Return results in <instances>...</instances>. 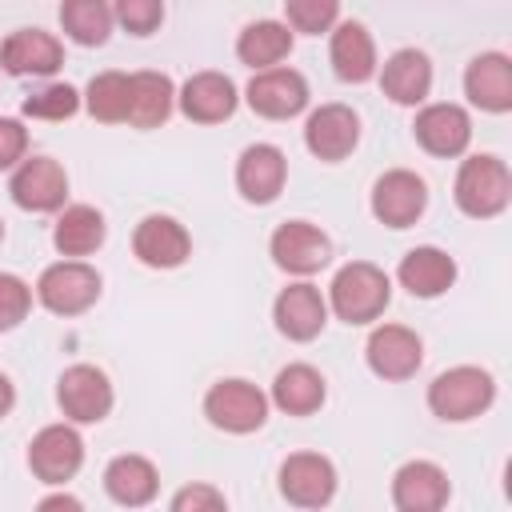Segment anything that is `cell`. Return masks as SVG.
I'll return each instance as SVG.
<instances>
[{"instance_id":"obj_41","label":"cell","mask_w":512,"mask_h":512,"mask_svg":"<svg viewBox=\"0 0 512 512\" xmlns=\"http://www.w3.org/2000/svg\"><path fill=\"white\" fill-rule=\"evenodd\" d=\"M0 236H4V224H0Z\"/></svg>"},{"instance_id":"obj_5","label":"cell","mask_w":512,"mask_h":512,"mask_svg":"<svg viewBox=\"0 0 512 512\" xmlns=\"http://www.w3.org/2000/svg\"><path fill=\"white\" fill-rule=\"evenodd\" d=\"M204 416L224 432H256L268 416V400L248 380H220L204 396Z\"/></svg>"},{"instance_id":"obj_30","label":"cell","mask_w":512,"mask_h":512,"mask_svg":"<svg viewBox=\"0 0 512 512\" xmlns=\"http://www.w3.org/2000/svg\"><path fill=\"white\" fill-rule=\"evenodd\" d=\"M52 240H56V248L64 256H88V252H96L104 244V216L96 208H88V204H72V208L60 212Z\"/></svg>"},{"instance_id":"obj_11","label":"cell","mask_w":512,"mask_h":512,"mask_svg":"<svg viewBox=\"0 0 512 512\" xmlns=\"http://www.w3.org/2000/svg\"><path fill=\"white\" fill-rule=\"evenodd\" d=\"M364 356H368V368L376 376H384V380H408L420 368V360H424V344H420V336L412 328L384 324V328H376L368 336Z\"/></svg>"},{"instance_id":"obj_3","label":"cell","mask_w":512,"mask_h":512,"mask_svg":"<svg viewBox=\"0 0 512 512\" xmlns=\"http://www.w3.org/2000/svg\"><path fill=\"white\" fill-rule=\"evenodd\" d=\"M512 200V176L504 168L500 156H468L456 172V204L476 216L488 220L496 212H504Z\"/></svg>"},{"instance_id":"obj_29","label":"cell","mask_w":512,"mask_h":512,"mask_svg":"<svg viewBox=\"0 0 512 512\" xmlns=\"http://www.w3.org/2000/svg\"><path fill=\"white\" fill-rule=\"evenodd\" d=\"M288 52H292V32H288V24H280V20H256V24H248V28L240 32V40H236V56H240L244 64H252L256 72H260V68H276Z\"/></svg>"},{"instance_id":"obj_20","label":"cell","mask_w":512,"mask_h":512,"mask_svg":"<svg viewBox=\"0 0 512 512\" xmlns=\"http://www.w3.org/2000/svg\"><path fill=\"white\" fill-rule=\"evenodd\" d=\"M416 140L432 156H460L472 140V120L460 104H428L416 116Z\"/></svg>"},{"instance_id":"obj_13","label":"cell","mask_w":512,"mask_h":512,"mask_svg":"<svg viewBox=\"0 0 512 512\" xmlns=\"http://www.w3.org/2000/svg\"><path fill=\"white\" fill-rule=\"evenodd\" d=\"M360 140V120L348 104H324L304 124V144L320 160H344Z\"/></svg>"},{"instance_id":"obj_17","label":"cell","mask_w":512,"mask_h":512,"mask_svg":"<svg viewBox=\"0 0 512 512\" xmlns=\"http://www.w3.org/2000/svg\"><path fill=\"white\" fill-rule=\"evenodd\" d=\"M132 248L148 268H176L188 260L192 240L184 224H176L172 216H144L132 232Z\"/></svg>"},{"instance_id":"obj_39","label":"cell","mask_w":512,"mask_h":512,"mask_svg":"<svg viewBox=\"0 0 512 512\" xmlns=\"http://www.w3.org/2000/svg\"><path fill=\"white\" fill-rule=\"evenodd\" d=\"M48 508H68V512H76L80 500H76V496H48V500H40V512H48Z\"/></svg>"},{"instance_id":"obj_22","label":"cell","mask_w":512,"mask_h":512,"mask_svg":"<svg viewBox=\"0 0 512 512\" xmlns=\"http://www.w3.org/2000/svg\"><path fill=\"white\" fill-rule=\"evenodd\" d=\"M464 92L484 112H508L512 108V64L504 52H484L464 72Z\"/></svg>"},{"instance_id":"obj_15","label":"cell","mask_w":512,"mask_h":512,"mask_svg":"<svg viewBox=\"0 0 512 512\" xmlns=\"http://www.w3.org/2000/svg\"><path fill=\"white\" fill-rule=\"evenodd\" d=\"M284 176H288V164H284V152L276 144H248L240 152L236 188H240L244 200H252V204L276 200L280 188H284Z\"/></svg>"},{"instance_id":"obj_19","label":"cell","mask_w":512,"mask_h":512,"mask_svg":"<svg viewBox=\"0 0 512 512\" xmlns=\"http://www.w3.org/2000/svg\"><path fill=\"white\" fill-rule=\"evenodd\" d=\"M180 108L196 124H220L236 112V84L224 72H196L180 88Z\"/></svg>"},{"instance_id":"obj_27","label":"cell","mask_w":512,"mask_h":512,"mask_svg":"<svg viewBox=\"0 0 512 512\" xmlns=\"http://www.w3.org/2000/svg\"><path fill=\"white\" fill-rule=\"evenodd\" d=\"M272 400L288 416H312L324 404V376L308 364H288V368L276 372Z\"/></svg>"},{"instance_id":"obj_31","label":"cell","mask_w":512,"mask_h":512,"mask_svg":"<svg viewBox=\"0 0 512 512\" xmlns=\"http://www.w3.org/2000/svg\"><path fill=\"white\" fill-rule=\"evenodd\" d=\"M60 24H64V32L76 44L92 48V44H104L108 40V32H112V8L104 0H64L60 4Z\"/></svg>"},{"instance_id":"obj_9","label":"cell","mask_w":512,"mask_h":512,"mask_svg":"<svg viewBox=\"0 0 512 512\" xmlns=\"http://www.w3.org/2000/svg\"><path fill=\"white\" fill-rule=\"evenodd\" d=\"M280 492L288 504L300 508H320L332 500L336 492V468L332 460L316 456V452H296L280 464Z\"/></svg>"},{"instance_id":"obj_38","label":"cell","mask_w":512,"mask_h":512,"mask_svg":"<svg viewBox=\"0 0 512 512\" xmlns=\"http://www.w3.org/2000/svg\"><path fill=\"white\" fill-rule=\"evenodd\" d=\"M28 148V132L20 120H8L0 116V168H12Z\"/></svg>"},{"instance_id":"obj_18","label":"cell","mask_w":512,"mask_h":512,"mask_svg":"<svg viewBox=\"0 0 512 512\" xmlns=\"http://www.w3.org/2000/svg\"><path fill=\"white\" fill-rule=\"evenodd\" d=\"M60 60H64L60 40L40 32V28H20L0 48V64L12 76H52L60 68Z\"/></svg>"},{"instance_id":"obj_8","label":"cell","mask_w":512,"mask_h":512,"mask_svg":"<svg viewBox=\"0 0 512 512\" xmlns=\"http://www.w3.org/2000/svg\"><path fill=\"white\" fill-rule=\"evenodd\" d=\"M424 204H428V188H424V180H420L416 172H408V168L384 172V176L376 180V188H372V212H376V220L388 224V228H408V224H416L420 212H424Z\"/></svg>"},{"instance_id":"obj_35","label":"cell","mask_w":512,"mask_h":512,"mask_svg":"<svg viewBox=\"0 0 512 512\" xmlns=\"http://www.w3.org/2000/svg\"><path fill=\"white\" fill-rule=\"evenodd\" d=\"M76 108H80V96H76V88H68V84H48L44 92H36V96L24 100V112H28V116H40V120H64V116H72Z\"/></svg>"},{"instance_id":"obj_23","label":"cell","mask_w":512,"mask_h":512,"mask_svg":"<svg viewBox=\"0 0 512 512\" xmlns=\"http://www.w3.org/2000/svg\"><path fill=\"white\" fill-rule=\"evenodd\" d=\"M172 80L164 72H132L128 76V112H124V124L132 128H156L168 120L172 112Z\"/></svg>"},{"instance_id":"obj_33","label":"cell","mask_w":512,"mask_h":512,"mask_svg":"<svg viewBox=\"0 0 512 512\" xmlns=\"http://www.w3.org/2000/svg\"><path fill=\"white\" fill-rule=\"evenodd\" d=\"M284 12H288V24L296 32H328L336 24V12H340V0H284Z\"/></svg>"},{"instance_id":"obj_16","label":"cell","mask_w":512,"mask_h":512,"mask_svg":"<svg viewBox=\"0 0 512 512\" xmlns=\"http://www.w3.org/2000/svg\"><path fill=\"white\" fill-rule=\"evenodd\" d=\"M448 476L432 460H408L392 476V500L400 512H436L448 504Z\"/></svg>"},{"instance_id":"obj_14","label":"cell","mask_w":512,"mask_h":512,"mask_svg":"<svg viewBox=\"0 0 512 512\" xmlns=\"http://www.w3.org/2000/svg\"><path fill=\"white\" fill-rule=\"evenodd\" d=\"M8 192H12V200H16L20 208H28V212H52V208H60L64 196H68V176H64V168H60L56 160L32 156V160H24V164L16 168Z\"/></svg>"},{"instance_id":"obj_1","label":"cell","mask_w":512,"mask_h":512,"mask_svg":"<svg viewBox=\"0 0 512 512\" xmlns=\"http://www.w3.org/2000/svg\"><path fill=\"white\" fill-rule=\"evenodd\" d=\"M392 284L388 276L368 264V260H352L332 276V312L348 324H368L388 308Z\"/></svg>"},{"instance_id":"obj_28","label":"cell","mask_w":512,"mask_h":512,"mask_svg":"<svg viewBox=\"0 0 512 512\" xmlns=\"http://www.w3.org/2000/svg\"><path fill=\"white\" fill-rule=\"evenodd\" d=\"M332 68L348 84H360L376 72V48H372V36L364 32V24L348 20L332 32Z\"/></svg>"},{"instance_id":"obj_25","label":"cell","mask_w":512,"mask_h":512,"mask_svg":"<svg viewBox=\"0 0 512 512\" xmlns=\"http://www.w3.org/2000/svg\"><path fill=\"white\" fill-rule=\"evenodd\" d=\"M452 280H456V264H452V256L448 252H440V248H412L404 260H400V284L412 292V296H440V292H448L452 288Z\"/></svg>"},{"instance_id":"obj_40","label":"cell","mask_w":512,"mask_h":512,"mask_svg":"<svg viewBox=\"0 0 512 512\" xmlns=\"http://www.w3.org/2000/svg\"><path fill=\"white\" fill-rule=\"evenodd\" d=\"M12 400H16V392H12V380H8L4 372H0V416H4L8 408H12Z\"/></svg>"},{"instance_id":"obj_12","label":"cell","mask_w":512,"mask_h":512,"mask_svg":"<svg viewBox=\"0 0 512 512\" xmlns=\"http://www.w3.org/2000/svg\"><path fill=\"white\" fill-rule=\"evenodd\" d=\"M248 104L268 120H288L308 104V84L292 68H260L248 80Z\"/></svg>"},{"instance_id":"obj_26","label":"cell","mask_w":512,"mask_h":512,"mask_svg":"<svg viewBox=\"0 0 512 512\" xmlns=\"http://www.w3.org/2000/svg\"><path fill=\"white\" fill-rule=\"evenodd\" d=\"M156 468L144 460V456H116L108 468H104V488H108V496L116 500V504H124V508H140V504H148L152 496H156Z\"/></svg>"},{"instance_id":"obj_32","label":"cell","mask_w":512,"mask_h":512,"mask_svg":"<svg viewBox=\"0 0 512 512\" xmlns=\"http://www.w3.org/2000/svg\"><path fill=\"white\" fill-rule=\"evenodd\" d=\"M88 112L100 124H124L128 112V76L124 72H100L88 80Z\"/></svg>"},{"instance_id":"obj_7","label":"cell","mask_w":512,"mask_h":512,"mask_svg":"<svg viewBox=\"0 0 512 512\" xmlns=\"http://www.w3.org/2000/svg\"><path fill=\"white\" fill-rule=\"evenodd\" d=\"M56 400L64 408L68 420L76 424H96L112 412V384L100 368L92 364H72L64 376H60V388H56Z\"/></svg>"},{"instance_id":"obj_36","label":"cell","mask_w":512,"mask_h":512,"mask_svg":"<svg viewBox=\"0 0 512 512\" xmlns=\"http://www.w3.org/2000/svg\"><path fill=\"white\" fill-rule=\"evenodd\" d=\"M28 304H32L28 284L20 276H12V272H0V332L16 328L28 316Z\"/></svg>"},{"instance_id":"obj_21","label":"cell","mask_w":512,"mask_h":512,"mask_svg":"<svg viewBox=\"0 0 512 512\" xmlns=\"http://www.w3.org/2000/svg\"><path fill=\"white\" fill-rule=\"evenodd\" d=\"M272 316H276V328L288 340H312V336H320V328L328 320V304L312 284H288L276 296Z\"/></svg>"},{"instance_id":"obj_34","label":"cell","mask_w":512,"mask_h":512,"mask_svg":"<svg viewBox=\"0 0 512 512\" xmlns=\"http://www.w3.org/2000/svg\"><path fill=\"white\" fill-rule=\"evenodd\" d=\"M112 20H120L132 36H148L164 20V0H112Z\"/></svg>"},{"instance_id":"obj_37","label":"cell","mask_w":512,"mask_h":512,"mask_svg":"<svg viewBox=\"0 0 512 512\" xmlns=\"http://www.w3.org/2000/svg\"><path fill=\"white\" fill-rule=\"evenodd\" d=\"M216 508H224V492L208 484H192L172 496V512H216Z\"/></svg>"},{"instance_id":"obj_6","label":"cell","mask_w":512,"mask_h":512,"mask_svg":"<svg viewBox=\"0 0 512 512\" xmlns=\"http://www.w3.org/2000/svg\"><path fill=\"white\" fill-rule=\"evenodd\" d=\"M84 460V440L76 428L68 424H48L36 432V440L28 444V468L36 472V480L44 484H64L76 476Z\"/></svg>"},{"instance_id":"obj_10","label":"cell","mask_w":512,"mask_h":512,"mask_svg":"<svg viewBox=\"0 0 512 512\" xmlns=\"http://www.w3.org/2000/svg\"><path fill=\"white\" fill-rule=\"evenodd\" d=\"M332 256V244L328 236L308 224V220H288L272 232V260L284 268V272H296V276H308V272H320Z\"/></svg>"},{"instance_id":"obj_2","label":"cell","mask_w":512,"mask_h":512,"mask_svg":"<svg viewBox=\"0 0 512 512\" xmlns=\"http://www.w3.org/2000/svg\"><path fill=\"white\" fill-rule=\"evenodd\" d=\"M496 396V384L484 368H472V364H460V368H448L432 380L428 388V408L440 416V420H472L480 416Z\"/></svg>"},{"instance_id":"obj_24","label":"cell","mask_w":512,"mask_h":512,"mask_svg":"<svg viewBox=\"0 0 512 512\" xmlns=\"http://www.w3.org/2000/svg\"><path fill=\"white\" fill-rule=\"evenodd\" d=\"M380 84H384V96H392L396 104H420L432 88V64H428L424 52L400 48V52L388 56Z\"/></svg>"},{"instance_id":"obj_4","label":"cell","mask_w":512,"mask_h":512,"mask_svg":"<svg viewBox=\"0 0 512 512\" xmlns=\"http://www.w3.org/2000/svg\"><path fill=\"white\" fill-rule=\"evenodd\" d=\"M36 296H40V304H44L48 312H56V316H76V312H84V308L96 304V296H100V276H96V268H88V264H80V260H60V264L44 268V276H40V284H36Z\"/></svg>"}]
</instances>
